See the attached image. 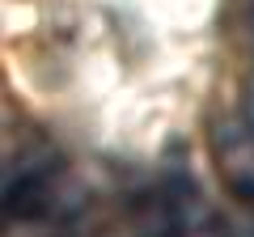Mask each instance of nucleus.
<instances>
[{
	"instance_id": "obj_1",
	"label": "nucleus",
	"mask_w": 254,
	"mask_h": 237,
	"mask_svg": "<svg viewBox=\"0 0 254 237\" xmlns=\"http://www.w3.org/2000/svg\"><path fill=\"white\" fill-rule=\"evenodd\" d=\"M216 161L229 191L254 208V136L242 123H216Z\"/></svg>"
},
{
	"instance_id": "obj_3",
	"label": "nucleus",
	"mask_w": 254,
	"mask_h": 237,
	"mask_svg": "<svg viewBox=\"0 0 254 237\" xmlns=\"http://www.w3.org/2000/svg\"><path fill=\"white\" fill-rule=\"evenodd\" d=\"M246 127H250V136H254V81H250V89H246Z\"/></svg>"
},
{
	"instance_id": "obj_2",
	"label": "nucleus",
	"mask_w": 254,
	"mask_h": 237,
	"mask_svg": "<svg viewBox=\"0 0 254 237\" xmlns=\"http://www.w3.org/2000/svg\"><path fill=\"white\" fill-rule=\"evenodd\" d=\"M55 165L51 161H38L30 170H21L17 178H9L4 186V212L13 220H38L51 212V195H55Z\"/></svg>"
},
{
	"instance_id": "obj_4",
	"label": "nucleus",
	"mask_w": 254,
	"mask_h": 237,
	"mask_svg": "<svg viewBox=\"0 0 254 237\" xmlns=\"http://www.w3.org/2000/svg\"><path fill=\"white\" fill-rule=\"evenodd\" d=\"M250 26H254V17H250Z\"/></svg>"
}]
</instances>
